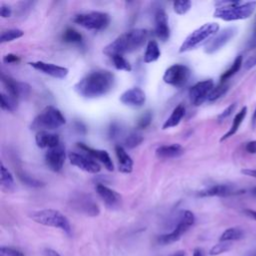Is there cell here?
I'll list each match as a JSON object with an SVG mask.
<instances>
[{"instance_id": "obj_1", "label": "cell", "mask_w": 256, "mask_h": 256, "mask_svg": "<svg viewBox=\"0 0 256 256\" xmlns=\"http://www.w3.org/2000/svg\"><path fill=\"white\" fill-rule=\"evenodd\" d=\"M115 76L108 70L92 71L74 85V90L84 98H98L113 88Z\"/></svg>"}, {"instance_id": "obj_2", "label": "cell", "mask_w": 256, "mask_h": 256, "mask_svg": "<svg viewBox=\"0 0 256 256\" xmlns=\"http://www.w3.org/2000/svg\"><path fill=\"white\" fill-rule=\"evenodd\" d=\"M148 36L149 32L146 29L137 28L129 30L121 34L114 41L108 44L103 49V53L108 55L109 57L130 53L144 45V43L148 39Z\"/></svg>"}, {"instance_id": "obj_3", "label": "cell", "mask_w": 256, "mask_h": 256, "mask_svg": "<svg viewBox=\"0 0 256 256\" xmlns=\"http://www.w3.org/2000/svg\"><path fill=\"white\" fill-rule=\"evenodd\" d=\"M255 9L256 1H218L213 15L224 21H236L249 18Z\"/></svg>"}, {"instance_id": "obj_4", "label": "cell", "mask_w": 256, "mask_h": 256, "mask_svg": "<svg viewBox=\"0 0 256 256\" xmlns=\"http://www.w3.org/2000/svg\"><path fill=\"white\" fill-rule=\"evenodd\" d=\"M30 218L41 225L54 227L61 229L67 234H71V225L67 217L54 209H42L38 211H34L30 214Z\"/></svg>"}, {"instance_id": "obj_5", "label": "cell", "mask_w": 256, "mask_h": 256, "mask_svg": "<svg viewBox=\"0 0 256 256\" xmlns=\"http://www.w3.org/2000/svg\"><path fill=\"white\" fill-rule=\"evenodd\" d=\"M66 119L63 116L62 112L56 107L49 105L45 107L42 112L35 117L31 124V129L40 131L54 130L64 125Z\"/></svg>"}, {"instance_id": "obj_6", "label": "cell", "mask_w": 256, "mask_h": 256, "mask_svg": "<svg viewBox=\"0 0 256 256\" xmlns=\"http://www.w3.org/2000/svg\"><path fill=\"white\" fill-rule=\"evenodd\" d=\"M219 25L217 23L211 22L206 23L196 30H194L191 34L187 36V38L184 40V42L181 44L179 48V52L183 53L189 50H192L202 44L205 41H209L214 35L218 33Z\"/></svg>"}, {"instance_id": "obj_7", "label": "cell", "mask_w": 256, "mask_h": 256, "mask_svg": "<svg viewBox=\"0 0 256 256\" xmlns=\"http://www.w3.org/2000/svg\"><path fill=\"white\" fill-rule=\"evenodd\" d=\"M73 22L88 30L100 31L107 28L110 23V16L105 12L91 11L76 14L73 17Z\"/></svg>"}, {"instance_id": "obj_8", "label": "cell", "mask_w": 256, "mask_h": 256, "mask_svg": "<svg viewBox=\"0 0 256 256\" xmlns=\"http://www.w3.org/2000/svg\"><path fill=\"white\" fill-rule=\"evenodd\" d=\"M194 223H195L194 214L189 210L182 211L175 228L170 233L163 234V235L159 236L158 243H160L162 245H166V244H170V243H173V242L179 240L181 238V236L184 233H186L190 229V227L193 226Z\"/></svg>"}, {"instance_id": "obj_9", "label": "cell", "mask_w": 256, "mask_h": 256, "mask_svg": "<svg viewBox=\"0 0 256 256\" xmlns=\"http://www.w3.org/2000/svg\"><path fill=\"white\" fill-rule=\"evenodd\" d=\"M70 206L73 210L78 213L84 214L86 216L95 217L100 213L99 206L94 201V199L85 193H77L70 199Z\"/></svg>"}, {"instance_id": "obj_10", "label": "cell", "mask_w": 256, "mask_h": 256, "mask_svg": "<svg viewBox=\"0 0 256 256\" xmlns=\"http://www.w3.org/2000/svg\"><path fill=\"white\" fill-rule=\"evenodd\" d=\"M190 76L191 71L186 65L173 64L166 69L163 75V80L171 86L182 87L188 82Z\"/></svg>"}, {"instance_id": "obj_11", "label": "cell", "mask_w": 256, "mask_h": 256, "mask_svg": "<svg viewBox=\"0 0 256 256\" xmlns=\"http://www.w3.org/2000/svg\"><path fill=\"white\" fill-rule=\"evenodd\" d=\"M237 33V28L234 26L226 27L216 35H214L206 44L204 51L207 54H213L225 46Z\"/></svg>"}, {"instance_id": "obj_12", "label": "cell", "mask_w": 256, "mask_h": 256, "mask_svg": "<svg viewBox=\"0 0 256 256\" xmlns=\"http://www.w3.org/2000/svg\"><path fill=\"white\" fill-rule=\"evenodd\" d=\"M213 88H214V82L211 79L197 82L189 89L190 102L194 106L201 105L204 101L207 100Z\"/></svg>"}, {"instance_id": "obj_13", "label": "cell", "mask_w": 256, "mask_h": 256, "mask_svg": "<svg viewBox=\"0 0 256 256\" xmlns=\"http://www.w3.org/2000/svg\"><path fill=\"white\" fill-rule=\"evenodd\" d=\"M68 158L70 160V163L73 166H76L77 168L88 172V173H98L101 169L100 165L98 162L95 161L91 156H86L82 153H77V152H71L68 155Z\"/></svg>"}, {"instance_id": "obj_14", "label": "cell", "mask_w": 256, "mask_h": 256, "mask_svg": "<svg viewBox=\"0 0 256 256\" xmlns=\"http://www.w3.org/2000/svg\"><path fill=\"white\" fill-rule=\"evenodd\" d=\"M66 158L65 147L61 144L58 146L48 149L45 154V162L50 170L53 172H59L63 168Z\"/></svg>"}, {"instance_id": "obj_15", "label": "cell", "mask_w": 256, "mask_h": 256, "mask_svg": "<svg viewBox=\"0 0 256 256\" xmlns=\"http://www.w3.org/2000/svg\"><path fill=\"white\" fill-rule=\"evenodd\" d=\"M245 191L238 190L234 186L229 185V184H216L209 188L199 191L197 193V195L200 197H214V196L227 197V196L242 194Z\"/></svg>"}, {"instance_id": "obj_16", "label": "cell", "mask_w": 256, "mask_h": 256, "mask_svg": "<svg viewBox=\"0 0 256 256\" xmlns=\"http://www.w3.org/2000/svg\"><path fill=\"white\" fill-rule=\"evenodd\" d=\"M1 82L6 88L8 95L13 97L14 99L18 100L21 96L27 95L29 92V86L26 85L25 83L18 82L12 77L5 75L4 73L1 74Z\"/></svg>"}, {"instance_id": "obj_17", "label": "cell", "mask_w": 256, "mask_h": 256, "mask_svg": "<svg viewBox=\"0 0 256 256\" xmlns=\"http://www.w3.org/2000/svg\"><path fill=\"white\" fill-rule=\"evenodd\" d=\"M29 65L33 67L34 69L49 75L53 78H58V79H63L68 75L69 70L66 67H62L59 65H55L52 63H47L44 61H35V62H30Z\"/></svg>"}, {"instance_id": "obj_18", "label": "cell", "mask_w": 256, "mask_h": 256, "mask_svg": "<svg viewBox=\"0 0 256 256\" xmlns=\"http://www.w3.org/2000/svg\"><path fill=\"white\" fill-rule=\"evenodd\" d=\"M119 100L124 105L132 106V107H140L145 103L146 95L141 88L133 87L123 92L120 95Z\"/></svg>"}, {"instance_id": "obj_19", "label": "cell", "mask_w": 256, "mask_h": 256, "mask_svg": "<svg viewBox=\"0 0 256 256\" xmlns=\"http://www.w3.org/2000/svg\"><path fill=\"white\" fill-rule=\"evenodd\" d=\"M95 190L97 194L100 196V198L104 201L107 207L109 208H116L121 203V195L116 192L115 190L107 187L104 184L98 183L95 186Z\"/></svg>"}, {"instance_id": "obj_20", "label": "cell", "mask_w": 256, "mask_h": 256, "mask_svg": "<svg viewBox=\"0 0 256 256\" xmlns=\"http://www.w3.org/2000/svg\"><path fill=\"white\" fill-rule=\"evenodd\" d=\"M77 146H78L81 150H83L84 152H86L89 156H91L93 159H97L98 161H100V162L105 166V168H106L108 171H113L114 165H113L112 159H111V157H110V155L108 154L107 151L101 150V149H94V148H91V147L87 146V145L84 144V143H77Z\"/></svg>"}, {"instance_id": "obj_21", "label": "cell", "mask_w": 256, "mask_h": 256, "mask_svg": "<svg viewBox=\"0 0 256 256\" xmlns=\"http://www.w3.org/2000/svg\"><path fill=\"white\" fill-rule=\"evenodd\" d=\"M155 33L162 41H167L170 36L168 18L163 9H158L155 13Z\"/></svg>"}, {"instance_id": "obj_22", "label": "cell", "mask_w": 256, "mask_h": 256, "mask_svg": "<svg viewBox=\"0 0 256 256\" xmlns=\"http://www.w3.org/2000/svg\"><path fill=\"white\" fill-rule=\"evenodd\" d=\"M115 154L118 160V170L122 173L128 174L132 172L133 169V160L126 150L120 146H115Z\"/></svg>"}, {"instance_id": "obj_23", "label": "cell", "mask_w": 256, "mask_h": 256, "mask_svg": "<svg viewBox=\"0 0 256 256\" xmlns=\"http://www.w3.org/2000/svg\"><path fill=\"white\" fill-rule=\"evenodd\" d=\"M35 141L40 148H54L60 144L59 136L48 131H39L35 136Z\"/></svg>"}, {"instance_id": "obj_24", "label": "cell", "mask_w": 256, "mask_h": 256, "mask_svg": "<svg viewBox=\"0 0 256 256\" xmlns=\"http://www.w3.org/2000/svg\"><path fill=\"white\" fill-rule=\"evenodd\" d=\"M184 153V148L180 144L162 145L156 149V156L161 159L177 158Z\"/></svg>"}, {"instance_id": "obj_25", "label": "cell", "mask_w": 256, "mask_h": 256, "mask_svg": "<svg viewBox=\"0 0 256 256\" xmlns=\"http://www.w3.org/2000/svg\"><path fill=\"white\" fill-rule=\"evenodd\" d=\"M246 115H247V107L244 106V107H242V108L240 109V111L237 112L236 115L234 116V118H233V120H232V124H231L229 130L220 138V141H221V142H222V141H225V140L228 139V138H230L231 136H233V135L238 131V129H239L240 125L242 124L243 120L245 119Z\"/></svg>"}, {"instance_id": "obj_26", "label": "cell", "mask_w": 256, "mask_h": 256, "mask_svg": "<svg viewBox=\"0 0 256 256\" xmlns=\"http://www.w3.org/2000/svg\"><path fill=\"white\" fill-rule=\"evenodd\" d=\"M184 115H185V107L182 104L177 105L173 109L171 115L165 120L164 124L162 125V129L165 130V129L176 127L181 122Z\"/></svg>"}, {"instance_id": "obj_27", "label": "cell", "mask_w": 256, "mask_h": 256, "mask_svg": "<svg viewBox=\"0 0 256 256\" xmlns=\"http://www.w3.org/2000/svg\"><path fill=\"white\" fill-rule=\"evenodd\" d=\"M160 55H161V51L158 43L155 40H149L144 52V57H143L144 62L145 63L154 62L158 60Z\"/></svg>"}, {"instance_id": "obj_28", "label": "cell", "mask_w": 256, "mask_h": 256, "mask_svg": "<svg viewBox=\"0 0 256 256\" xmlns=\"http://www.w3.org/2000/svg\"><path fill=\"white\" fill-rule=\"evenodd\" d=\"M244 237V231L239 227H230L226 229L220 236V242H231L240 240Z\"/></svg>"}, {"instance_id": "obj_29", "label": "cell", "mask_w": 256, "mask_h": 256, "mask_svg": "<svg viewBox=\"0 0 256 256\" xmlns=\"http://www.w3.org/2000/svg\"><path fill=\"white\" fill-rule=\"evenodd\" d=\"M242 64H243V56L240 54V55H238V56L234 59V61H233L232 65L230 66V68L227 69V70L221 75V77H220L221 82H225L226 80H228L229 78H231L233 75H235V74L240 70Z\"/></svg>"}, {"instance_id": "obj_30", "label": "cell", "mask_w": 256, "mask_h": 256, "mask_svg": "<svg viewBox=\"0 0 256 256\" xmlns=\"http://www.w3.org/2000/svg\"><path fill=\"white\" fill-rule=\"evenodd\" d=\"M0 106L2 110L13 112L17 108V100L4 92L0 93Z\"/></svg>"}, {"instance_id": "obj_31", "label": "cell", "mask_w": 256, "mask_h": 256, "mask_svg": "<svg viewBox=\"0 0 256 256\" xmlns=\"http://www.w3.org/2000/svg\"><path fill=\"white\" fill-rule=\"evenodd\" d=\"M62 39L64 42L66 43H73V44H79L82 42L83 37L81 35L80 32H78L77 30L73 29V28H67L63 35H62Z\"/></svg>"}, {"instance_id": "obj_32", "label": "cell", "mask_w": 256, "mask_h": 256, "mask_svg": "<svg viewBox=\"0 0 256 256\" xmlns=\"http://www.w3.org/2000/svg\"><path fill=\"white\" fill-rule=\"evenodd\" d=\"M17 175H18V178L20 179V181L29 186V187H33V188H39V187H42L44 185V183L30 175H28L27 173L23 172V171H18L17 172Z\"/></svg>"}, {"instance_id": "obj_33", "label": "cell", "mask_w": 256, "mask_h": 256, "mask_svg": "<svg viewBox=\"0 0 256 256\" xmlns=\"http://www.w3.org/2000/svg\"><path fill=\"white\" fill-rule=\"evenodd\" d=\"M24 35V32L21 29H8V30H4L1 33L0 36V42L1 43H5V42H10L13 41L15 39H18L20 37H22Z\"/></svg>"}, {"instance_id": "obj_34", "label": "cell", "mask_w": 256, "mask_h": 256, "mask_svg": "<svg viewBox=\"0 0 256 256\" xmlns=\"http://www.w3.org/2000/svg\"><path fill=\"white\" fill-rule=\"evenodd\" d=\"M0 182L2 187L6 189H11L14 185V179L10 171L5 167L3 163H1V177H0Z\"/></svg>"}, {"instance_id": "obj_35", "label": "cell", "mask_w": 256, "mask_h": 256, "mask_svg": "<svg viewBox=\"0 0 256 256\" xmlns=\"http://www.w3.org/2000/svg\"><path fill=\"white\" fill-rule=\"evenodd\" d=\"M228 90V85L224 82H221L219 85L215 86L212 91L210 92L208 98H207V101L208 102H214L216 101L217 99H219L220 97H222Z\"/></svg>"}, {"instance_id": "obj_36", "label": "cell", "mask_w": 256, "mask_h": 256, "mask_svg": "<svg viewBox=\"0 0 256 256\" xmlns=\"http://www.w3.org/2000/svg\"><path fill=\"white\" fill-rule=\"evenodd\" d=\"M113 65L115 66L116 69L118 70H123V71H131L132 67L130 63L126 60V58L123 55H115L111 57Z\"/></svg>"}, {"instance_id": "obj_37", "label": "cell", "mask_w": 256, "mask_h": 256, "mask_svg": "<svg viewBox=\"0 0 256 256\" xmlns=\"http://www.w3.org/2000/svg\"><path fill=\"white\" fill-rule=\"evenodd\" d=\"M143 141V136L138 132H132L130 133L124 140V144L128 148H135L138 145H140Z\"/></svg>"}, {"instance_id": "obj_38", "label": "cell", "mask_w": 256, "mask_h": 256, "mask_svg": "<svg viewBox=\"0 0 256 256\" xmlns=\"http://www.w3.org/2000/svg\"><path fill=\"white\" fill-rule=\"evenodd\" d=\"M232 248L231 242H219L209 250V255L216 256L229 251Z\"/></svg>"}, {"instance_id": "obj_39", "label": "cell", "mask_w": 256, "mask_h": 256, "mask_svg": "<svg viewBox=\"0 0 256 256\" xmlns=\"http://www.w3.org/2000/svg\"><path fill=\"white\" fill-rule=\"evenodd\" d=\"M191 5H192L191 1H174L173 2L174 11L179 15H183L187 13L190 10Z\"/></svg>"}, {"instance_id": "obj_40", "label": "cell", "mask_w": 256, "mask_h": 256, "mask_svg": "<svg viewBox=\"0 0 256 256\" xmlns=\"http://www.w3.org/2000/svg\"><path fill=\"white\" fill-rule=\"evenodd\" d=\"M152 122V113L150 111H146L139 119L137 122V127L140 129H145L147 128Z\"/></svg>"}, {"instance_id": "obj_41", "label": "cell", "mask_w": 256, "mask_h": 256, "mask_svg": "<svg viewBox=\"0 0 256 256\" xmlns=\"http://www.w3.org/2000/svg\"><path fill=\"white\" fill-rule=\"evenodd\" d=\"M236 106H237L236 103H232V104H230L228 107H226V108L217 116L218 122H222V121L226 120L229 116H231L232 113L235 111Z\"/></svg>"}, {"instance_id": "obj_42", "label": "cell", "mask_w": 256, "mask_h": 256, "mask_svg": "<svg viewBox=\"0 0 256 256\" xmlns=\"http://www.w3.org/2000/svg\"><path fill=\"white\" fill-rule=\"evenodd\" d=\"M0 256H24V253L18 249L2 246L0 248Z\"/></svg>"}, {"instance_id": "obj_43", "label": "cell", "mask_w": 256, "mask_h": 256, "mask_svg": "<svg viewBox=\"0 0 256 256\" xmlns=\"http://www.w3.org/2000/svg\"><path fill=\"white\" fill-rule=\"evenodd\" d=\"M20 61V58L15 55V54H12V53H9L7 55L4 56L3 58V62L6 63V64H13V63H18Z\"/></svg>"}, {"instance_id": "obj_44", "label": "cell", "mask_w": 256, "mask_h": 256, "mask_svg": "<svg viewBox=\"0 0 256 256\" xmlns=\"http://www.w3.org/2000/svg\"><path fill=\"white\" fill-rule=\"evenodd\" d=\"M256 66V52L251 55L245 62H244V69L245 70H249L251 69L252 67Z\"/></svg>"}, {"instance_id": "obj_45", "label": "cell", "mask_w": 256, "mask_h": 256, "mask_svg": "<svg viewBox=\"0 0 256 256\" xmlns=\"http://www.w3.org/2000/svg\"><path fill=\"white\" fill-rule=\"evenodd\" d=\"M11 13H12V10H11L10 6L5 5V4H2V5H1L0 14H1V17H2V18H8V17H10V16H11Z\"/></svg>"}, {"instance_id": "obj_46", "label": "cell", "mask_w": 256, "mask_h": 256, "mask_svg": "<svg viewBox=\"0 0 256 256\" xmlns=\"http://www.w3.org/2000/svg\"><path fill=\"white\" fill-rule=\"evenodd\" d=\"M245 150L249 154H256V140L249 141L245 144Z\"/></svg>"}, {"instance_id": "obj_47", "label": "cell", "mask_w": 256, "mask_h": 256, "mask_svg": "<svg viewBox=\"0 0 256 256\" xmlns=\"http://www.w3.org/2000/svg\"><path fill=\"white\" fill-rule=\"evenodd\" d=\"M120 132V127L116 124V123H113L110 128H109V132H108V135L110 138H115L118 133Z\"/></svg>"}, {"instance_id": "obj_48", "label": "cell", "mask_w": 256, "mask_h": 256, "mask_svg": "<svg viewBox=\"0 0 256 256\" xmlns=\"http://www.w3.org/2000/svg\"><path fill=\"white\" fill-rule=\"evenodd\" d=\"M241 173L244 175H247L249 177H253L256 179V168L252 169V168H247V169H243L241 170Z\"/></svg>"}, {"instance_id": "obj_49", "label": "cell", "mask_w": 256, "mask_h": 256, "mask_svg": "<svg viewBox=\"0 0 256 256\" xmlns=\"http://www.w3.org/2000/svg\"><path fill=\"white\" fill-rule=\"evenodd\" d=\"M243 213H244L246 216H248L249 218H251V219H253V220H256V210L247 208V209H244V210H243Z\"/></svg>"}, {"instance_id": "obj_50", "label": "cell", "mask_w": 256, "mask_h": 256, "mask_svg": "<svg viewBox=\"0 0 256 256\" xmlns=\"http://www.w3.org/2000/svg\"><path fill=\"white\" fill-rule=\"evenodd\" d=\"M45 253H46V255H47V256H60L58 252H56L55 250L50 249V248L46 249V250H45Z\"/></svg>"}, {"instance_id": "obj_51", "label": "cell", "mask_w": 256, "mask_h": 256, "mask_svg": "<svg viewBox=\"0 0 256 256\" xmlns=\"http://www.w3.org/2000/svg\"><path fill=\"white\" fill-rule=\"evenodd\" d=\"M251 123H252V127H256V107L252 113V117H251Z\"/></svg>"}, {"instance_id": "obj_52", "label": "cell", "mask_w": 256, "mask_h": 256, "mask_svg": "<svg viewBox=\"0 0 256 256\" xmlns=\"http://www.w3.org/2000/svg\"><path fill=\"white\" fill-rule=\"evenodd\" d=\"M193 256H204L201 248H195L193 251Z\"/></svg>"}, {"instance_id": "obj_53", "label": "cell", "mask_w": 256, "mask_h": 256, "mask_svg": "<svg viewBox=\"0 0 256 256\" xmlns=\"http://www.w3.org/2000/svg\"><path fill=\"white\" fill-rule=\"evenodd\" d=\"M170 256H186V253L184 251H178V252H176V253H174Z\"/></svg>"}, {"instance_id": "obj_54", "label": "cell", "mask_w": 256, "mask_h": 256, "mask_svg": "<svg viewBox=\"0 0 256 256\" xmlns=\"http://www.w3.org/2000/svg\"><path fill=\"white\" fill-rule=\"evenodd\" d=\"M251 193H252V195L256 198V187H254V188L251 190Z\"/></svg>"}, {"instance_id": "obj_55", "label": "cell", "mask_w": 256, "mask_h": 256, "mask_svg": "<svg viewBox=\"0 0 256 256\" xmlns=\"http://www.w3.org/2000/svg\"><path fill=\"white\" fill-rule=\"evenodd\" d=\"M252 256H256V252H255V253H254Z\"/></svg>"}]
</instances>
